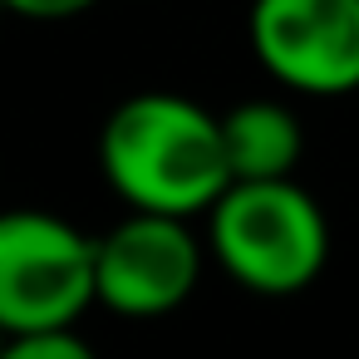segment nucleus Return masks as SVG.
<instances>
[{
  "label": "nucleus",
  "instance_id": "obj_1",
  "mask_svg": "<svg viewBox=\"0 0 359 359\" xmlns=\"http://www.w3.org/2000/svg\"><path fill=\"white\" fill-rule=\"evenodd\" d=\"M99 168L128 207L168 217H207L236 182L222 118L168 89L133 94L104 118Z\"/></svg>",
  "mask_w": 359,
  "mask_h": 359
},
{
  "label": "nucleus",
  "instance_id": "obj_2",
  "mask_svg": "<svg viewBox=\"0 0 359 359\" xmlns=\"http://www.w3.org/2000/svg\"><path fill=\"white\" fill-rule=\"evenodd\" d=\"M217 266L251 295H300L330 261V222L295 177L231 182L207 212Z\"/></svg>",
  "mask_w": 359,
  "mask_h": 359
},
{
  "label": "nucleus",
  "instance_id": "obj_3",
  "mask_svg": "<svg viewBox=\"0 0 359 359\" xmlns=\"http://www.w3.org/2000/svg\"><path fill=\"white\" fill-rule=\"evenodd\" d=\"M99 305V241L65 217L20 207L0 222V325L6 334L65 330Z\"/></svg>",
  "mask_w": 359,
  "mask_h": 359
},
{
  "label": "nucleus",
  "instance_id": "obj_4",
  "mask_svg": "<svg viewBox=\"0 0 359 359\" xmlns=\"http://www.w3.org/2000/svg\"><path fill=\"white\" fill-rule=\"evenodd\" d=\"M246 30L276 84L315 99L359 89V0H251Z\"/></svg>",
  "mask_w": 359,
  "mask_h": 359
},
{
  "label": "nucleus",
  "instance_id": "obj_5",
  "mask_svg": "<svg viewBox=\"0 0 359 359\" xmlns=\"http://www.w3.org/2000/svg\"><path fill=\"white\" fill-rule=\"evenodd\" d=\"M192 217L128 212L99 236V305L128 320H153L177 310L202 280V241Z\"/></svg>",
  "mask_w": 359,
  "mask_h": 359
},
{
  "label": "nucleus",
  "instance_id": "obj_6",
  "mask_svg": "<svg viewBox=\"0 0 359 359\" xmlns=\"http://www.w3.org/2000/svg\"><path fill=\"white\" fill-rule=\"evenodd\" d=\"M222 138H226V158H231L236 182L290 177L300 153H305L300 118L276 99H251V104H236L231 114H222Z\"/></svg>",
  "mask_w": 359,
  "mask_h": 359
},
{
  "label": "nucleus",
  "instance_id": "obj_7",
  "mask_svg": "<svg viewBox=\"0 0 359 359\" xmlns=\"http://www.w3.org/2000/svg\"><path fill=\"white\" fill-rule=\"evenodd\" d=\"M0 359H99L89 349V339L74 334V325L65 330H30V334H11Z\"/></svg>",
  "mask_w": 359,
  "mask_h": 359
},
{
  "label": "nucleus",
  "instance_id": "obj_8",
  "mask_svg": "<svg viewBox=\"0 0 359 359\" xmlns=\"http://www.w3.org/2000/svg\"><path fill=\"white\" fill-rule=\"evenodd\" d=\"M6 6L20 15V20H40V25H55V20H74L84 11H94L99 0H6Z\"/></svg>",
  "mask_w": 359,
  "mask_h": 359
}]
</instances>
